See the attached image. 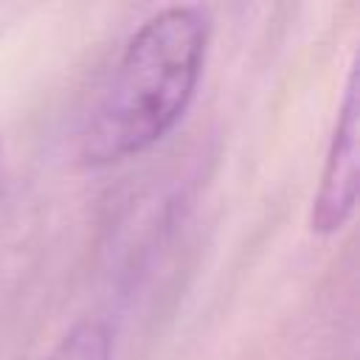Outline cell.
Returning <instances> with one entry per match:
<instances>
[{"label":"cell","mask_w":360,"mask_h":360,"mask_svg":"<svg viewBox=\"0 0 360 360\" xmlns=\"http://www.w3.org/2000/svg\"><path fill=\"white\" fill-rule=\"evenodd\" d=\"M211 42L202 6H166L124 45L79 138L87 166H110L152 149L194 101Z\"/></svg>","instance_id":"obj_1"},{"label":"cell","mask_w":360,"mask_h":360,"mask_svg":"<svg viewBox=\"0 0 360 360\" xmlns=\"http://www.w3.org/2000/svg\"><path fill=\"white\" fill-rule=\"evenodd\" d=\"M357 202V68L349 70L338 121L326 146L318 191L309 208V228L318 236L338 233Z\"/></svg>","instance_id":"obj_2"},{"label":"cell","mask_w":360,"mask_h":360,"mask_svg":"<svg viewBox=\"0 0 360 360\" xmlns=\"http://www.w3.org/2000/svg\"><path fill=\"white\" fill-rule=\"evenodd\" d=\"M42 360H112V332L98 318H82Z\"/></svg>","instance_id":"obj_3"}]
</instances>
